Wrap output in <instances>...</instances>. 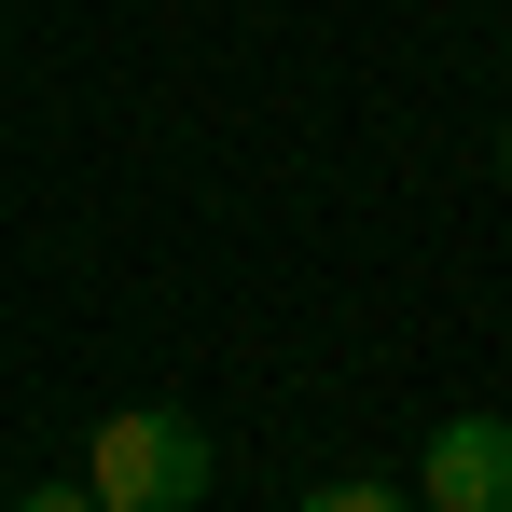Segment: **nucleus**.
Returning a JSON list of instances; mask_svg holds the SVG:
<instances>
[{
    "label": "nucleus",
    "mask_w": 512,
    "mask_h": 512,
    "mask_svg": "<svg viewBox=\"0 0 512 512\" xmlns=\"http://www.w3.org/2000/svg\"><path fill=\"white\" fill-rule=\"evenodd\" d=\"M208 471H222V457H208V429L180 416V402H125V416L84 443V499L97 512H194Z\"/></svg>",
    "instance_id": "1"
},
{
    "label": "nucleus",
    "mask_w": 512,
    "mask_h": 512,
    "mask_svg": "<svg viewBox=\"0 0 512 512\" xmlns=\"http://www.w3.org/2000/svg\"><path fill=\"white\" fill-rule=\"evenodd\" d=\"M416 499L429 512H512V416H443L416 457Z\"/></svg>",
    "instance_id": "2"
},
{
    "label": "nucleus",
    "mask_w": 512,
    "mask_h": 512,
    "mask_svg": "<svg viewBox=\"0 0 512 512\" xmlns=\"http://www.w3.org/2000/svg\"><path fill=\"white\" fill-rule=\"evenodd\" d=\"M291 512H402V485H319V499H291Z\"/></svg>",
    "instance_id": "3"
},
{
    "label": "nucleus",
    "mask_w": 512,
    "mask_h": 512,
    "mask_svg": "<svg viewBox=\"0 0 512 512\" xmlns=\"http://www.w3.org/2000/svg\"><path fill=\"white\" fill-rule=\"evenodd\" d=\"M0 512H97L84 485H28V499H0Z\"/></svg>",
    "instance_id": "4"
},
{
    "label": "nucleus",
    "mask_w": 512,
    "mask_h": 512,
    "mask_svg": "<svg viewBox=\"0 0 512 512\" xmlns=\"http://www.w3.org/2000/svg\"><path fill=\"white\" fill-rule=\"evenodd\" d=\"M499 167H512V153H499Z\"/></svg>",
    "instance_id": "5"
}]
</instances>
